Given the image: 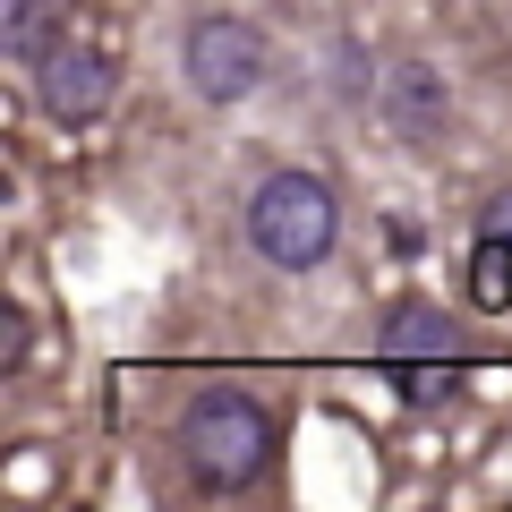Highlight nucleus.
Returning <instances> with one entry per match:
<instances>
[{
  "instance_id": "f257e3e1",
  "label": "nucleus",
  "mask_w": 512,
  "mask_h": 512,
  "mask_svg": "<svg viewBox=\"0 0 512 512\" xmlns=\"http://www.w3.org/2000/svg\"><path fill=\"white\" fill-rule=\"evenodd\" d=\"M274 453H282V427H274V410L256 402V393L214 384V393H197V402L180 410V470H188V487H205V495H248L256 478L274 470Z\"/></svg>"
},
{
  "instance_id": "f03ea898",
  "label": "nucleus",
  "mask_w": 512,
  "mask_h": 512,
  "mask_svg": "<svg viewBox=\"0 0 512 512\" xmlns=\"http://www.w3.org/2000/svg\"><path fill=\"white\" fill-rule=\"evenodd\" d=\"M333 239H342V205L316 171H265L248 188V248L274 265V274H308L325 265Z\"/></svg>"
},
{
  "instance_id": "7ed1b4c3",
  "label": "nucleus",
  "mask_w": 512,
  "mask_h": 512,
  "mask_svg": "<svg viewBox=\"0 0 512 512\" xmlns=\"http://www.w3.org/2000/svg\"><path fill=\"white\" fill-rule=\"evenodd\" d=\"M274 69V43L256 35L248 18H197L180 35V77L197 103H248Z\"/></svg>"
},
{
  "instance_id": "20e7f679",
  "label": "nucleus",
  "mask_w": 512,
  "mask_h": 512,
  "mask_svg": "<svg viewBox=\"0 0 512 512\" xmlns=\"http://www.w3.org/2000/svg\"><path fill=\"white\" fill-rule=\"evenodd\" d=\"M111 94H120V60L94 52V43H60V52L35 69V103H43V120H60V128L103 120Z\"/></svg>"
},
{
  "instance_id": "39448f33",
  "label": "nucleus",
  "mask_w": 512,
  "mask_h": 512,
  "mask_svg": "<svg viewBox=\"0 0 512 512\" xmlns=\"http://www.w3.org/2000/svg\"><path fill=\"white\" fill-rule=\"evenodd\" d=\"M376 103H384V128H393V137H419V146L453 128V94H444L436 60H393L384 86H376Z\"/></svg>"
},
{
  "instance_id": "423d86ee",
  "label": "nucleus",
  "mask_w": 512,
  "mask_h": 512,
  "mask_svg": "<svg viewBox=\"0 0 512 512\" xmlns=\"http://www.w3.org/2000/svg\"><path fill=\"white\" fill-rule=\"evenodd\" d=\"M60 43H69V9H60V0H0V52L18 60L26 77H35Z\"/></svg>"
},
{
  "instance_id": "0eeeda50",
  "label": "nucleus",
  "mask_w": 512,
  "mask_h": 512,
  "mask_svg": "<svg viewBox=\"0 0 512 512\" xmlns=\"http://www.w3.org/2000/svg\"><path fill=\"white\" fill-rule=\"evenodd\" d=\"M402 359H461L453 316L427 308V299H402V308L384 316V367H402Z\"/></svg>"
},
{
  "instance_id": "6e6552de",
  "label": "nucleus",
  "mask_w": 512,
  "mask_h": 512,
  "mask_svg": "<svg viewBox=\"0 0 512 512\" xmlns=\"http://www.w3.org/2000/svg\"><path fill=\"white\" fill-rule=\"evenodd\" d=\"M384 376H393V393L419 402V410H453L461 393H470V367L461 359H402V367H384Z\"/></svg>"
},
{
  "instance_id": "1a4fd4ad",
  "label": "nucleus",
  "mask_w": 512,
  "mask_h": 512,
  "mask_svg": "<svg viewBox=\"0 0 512 512\" xmlns=\"http://www.w3.org/2000/svg\"><path fill=\"white\" fill-rule=\"evenodd\" d=\"M461 282H470V299H478L487 316H495V308H512V248L478 231V239H470V265H461Z\"/></svg>"
},
{
  "instance_id": "9d476101",
  "label": "nucleus",
  "mask_w": 512,
  "mask_h": 512,
  "mask_svg": "<svg viewBox=\"0 0 512 512\" xmlns=\"http://www.w3.org/2000/svg\"><path fill=\"white\" fill-rule=\"evenodd\" d=\"M325 77H333V94H367V52L342 35V43L325 52Z\"/></svg>"
},
{
  "instance_id": "9b49d317",
  "label": "nucleus",
  "mask_w": 512,
  "mask_h": 512,
  "mask_svg": "<svg viewBox=\"0 0 512 512\" xmlns=\"http://www.w3.org/2000/svg\"><path fill=\"white\" fill-rule=\"evenodd\" d=\"M478 231H487V239H504V248H512V188H495V197H487V214H478Z\"/></svg>"
}]
</instances>
